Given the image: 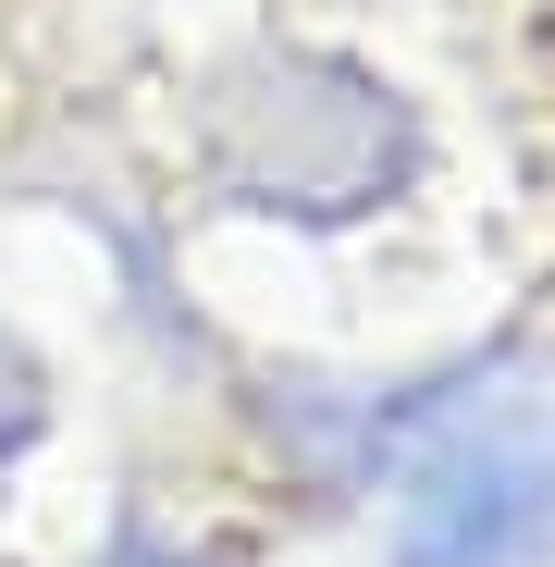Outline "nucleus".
Returning <instances> with one entry per match:
<instances>
[{
	"label": "nucleus",
	"mask_w": 555,
	"mask_h": 567,
	"mask_svg": "<svg viewBox=\"0 0 555 567\" xmlns=\"http://www.w3.org/2000/svg\"><path fill=\"white\" fill-rule=\"evenodd\" d=\"M50 432H62V370H50V346L13 309H0V468L50 456Z\"/></svg>",
	"instance_id": "4"
},
{
	"label": "nucleus",
	"mask_w": 555,
	"mask_h": 567,
	"mask_svg": "<svg viewBox=\"0 0 555 567\" xmlns=\"http://www.w3.org/2000/svg\"><path fill=\"white\" fill-rule=\"evenodd\" d=\"M383 494V567H555V408L482 395Z\"/></svg>",
	"instance_id": "2"
},
{
	"label": "nucleus",
	"mask_w": 555,
	"mask_h": 567,
	"mask_svg": "<svg viewBox=\"0 0 555 567\" xmlns=\"http://www.w3.org/2000/svg\"><path fill=\"white\" fill-rule=\"evenodd\" d=\"M482 395H506V346H456L432 370H395V383H271L259 395V444L285 456L321 506H346V494H383L395 468L432 432H456Z\"/></svg>",
	"instance_id": "3"
},
{
	"label": "nucleus",
	"mask_w": 555,
	"mask_h": 567,
	"mask_svg": "<svg viewBox=\"0 0 555 567\" xmlns=\"http://www.w3.org/2000/svg\"><path fill=\"white\" fill-rule=\"evenodd\" d=\"M86 567H247L235 530L210 518H161V506H112V530L86 543Z\"/></svg>",
	"instance_id": "5"
},
{
	"label": "nucleus",
	"mask_w": 555,
	"mask_h": 567,
	"mask_svg": "<svg viewBox=\"0 0 555 567\" xmlns=\"http://www.w3.org/2000/svg\"><path fill=\"white\" fill-rule=\"evenodd\" d=\"M185 185L235 223L358 235L432 185V112L370 50L259 25L185 74Z\"/></svg>",
	"instance_id": "1"
}]
</instances>
